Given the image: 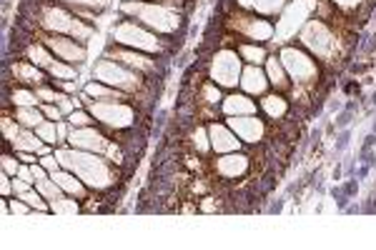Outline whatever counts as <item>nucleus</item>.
I'll return each mask as SVG.
<instances>
[{
	"label": "nucleus",
	"instance_id": "obj_19",
	"mask_svg": "<svg viewBox=\"0 0 376 250\" xmlns=\"http://www.w3.org/2000/svg\"><path fill=\"white\" fill-rule=\"evenodd\" d=\"M223 115H256V103L251 101L249 96H239V93H231V96L223 98L221 103Z\"/></svg>",
	"mask_w": 376,
	"mask_h": 250
},
{
	"label": "nucleus",
	"instance_id": "obj_41",
	"mask_svg": "<svg viewBox=\"0 0 376 250\" xmlns=\"http://www.w3.org/2000/svg\"><path fill=\"white\" fill-rule=\"evenodd\" d=\"M8 205H11V213H15V215H28V213H33V208H30V205L23 200V198H18V200L13 198V200L8 203Z\"/></svg>",
	"mask_w": 376,
	"mask_h": 250
},
{
	"label": "nucleus",
	"instance_id": "obj_33",
	"mask_svg": "<svg viewBox=\"0 0 376 250\" xmlns=\"http://www.w3.org/2000/svg\"><path fill=\"white\" fill-rule=\"evenodd\" d=\"M191 143L193 148L198 150V153H209L211 148V135H209V128H196V131L191 133Z\"/></svg>",
	"mask_w": 376,
	"mask_h": 250
},
{
	"label": "nucleus",
	"instance_id": "obj_27",
	"mask_svg": "<svg viewBox=\"0 0 376 250\" xmlns=\"http://www.w3.org/2000/svg\"><path fill=\"white\" fill-rule=\"evenodd\" d=\"M15 118H18L20 125H25V128H38L41 123H46V113L43 110H38L36 105H23L15 110Z\"/></svg>",
	"mask_w": 376,
	"mask_h": 250
},
{
	"label": "nucleus",
	"instance_id": "obj_45",
	"mask_svg": "<svg viewBox=\"0 0 376 250\" xmlns=\"http://www.w3.org/2000/svg\"><path fill=\"white\" fill-rule=\"evenodd\" d=\"M13 175H8V173H3V175H0V191H3V196H11V193H15V191H13Z\"/></svg>",
	"mask_w": 376,
	"mask_h": 250
},
{
	"label": "nucleus",
	"instance_id": "obj_46",
	"mask_svg": "<svg viewBox=\"0 0 376 250\" xmlns=\"http://www.w3.org/2000/svg\"><path fill=\"white\" fill-rule=\"evenodd\" d=\"M30 188H33V185L25 183V180H23V178H18V175L13 178V191H15V196H23V193H25V191H30Z\"/></svg>",
	"mask_w": 376,
	"mask_h": 250
},
{
	"label": "nucleus",
	"instance_id": "obj_5",
	"mask_svg": "<svg viewBox=\"0 0 376 250\" xmlns=\"http://www.w3.org/2000/svg\"><path fill=\"white\" fill-rule=\"evenodd\" d=\"M281 66L286 68L288 78L296 85H314L319 78V66L316 60L311 58L306 50L296 48V45H284L279 53Z\"/></svg>",
	"mask_w": 376,
	"mask_h": 250
},
{
	"label": "nucleus",
	"instance_id": "obj_3",
	"mask_svg": "<svg viewBox=\"0 0 376 250\" xmlns=\"http://www.w3.org/2000/svg\"><path fill=\"white\" fill-rule=\"evenodd\" d=\"M123 13H131L136 15L146 28L155 30V33H176V28L181 25V15L174 10V8L163 6V3H123L120 6Z\"/></svg>",
	"mask_w": 376,
	"mask_h": 250
},
{
	"label": "nucleus",
	"instance_id": "obj_4",
	"mask_svg": "<svg viewBox=\"0 0 376 250\" xmlns=\"http://www.w3.org/2000/svg\"><path fill=\"white\" fill-rule=\"evenodd\" d=\"M93 78L98 83H106L116 90H123V93H136V90L144 88V80H141L138 71H131V68L120 66L111 58L98 60L96 68H93Z\"/></svg>",
	"mask_w": 376,
	"mask_h": 250
},
{
	"label": "nucleus",
	"instance_id": "obj_26",
	"mask_svg": "<svg viewBox=\"0 0 376 250\" xmlns=\"http://www.w3.org/2000/svg\"><path fill=\"white\" fill-rule=\"evenodd\" d=\"M85 93L96 101H125L123 90H116L106 83H88L85 85Z\"/></svg>",
	"mask_w": 376,
	"mask_h": 250
},
{
	"label": "nucleus",
	"instance_id": "obj_50",
	"mask_svg": "<svg viewBox=\"0 0 376 250\" xmlns=\"http://www.w3.org/2000/svg\"><path fill=\"white\" fill-rule=\"evenodd\" d=\"M18 158H20V161H23V163H28V166H30V163H38V161H36V155L28 153V150H20Z\"/></svg>",
	"mask_w": 376,
	"mask_h": 250
},
{
	"label": "nucleus",
	"instance_id": "obj_12",
	"mask_svg": "<svg viewBox=\"0 0 376 250\" xmlns=\"http://www.w3.org/2000/svg\"><path fill=\"white\" fill-rule=\"evenodd\" d=\"M43 45H48L60 60H66L71 66H81L88 58V50L81 45L78 41H71L66 36H58V33H50V36L43 38Z\"/></svg>",
	"mask_w": 376,
	"mask_h": 250
},
{
	"label": "nucleus",
	"instance_id": "obj_1",
	"mask_svg": "<svg viewBox=\"0 0 376 250\" xmlns=\"http://www.w3.org/2000/svg\"><path fill=\"white\" fill-rule=\"evenodd\" d=\"M55 158L60 161V166L71 170V173H76L88 188L106 191V188H111L116 183L113 166L101 153H90V150L81 148H58L55 150Z\"/></svg>",
	"mask_w": 376,
	"mask_h": 250
},
{
	"label": "nucleus",
	"instance_id": "obj_42",
	"mask_svg": "<svg viewBox=\"0 0 376 250\" xmlns=\"http://www.w3.org/2000/svg\"><path fill=\"white\" fill-rule=\"evenodd\" d=\"M43 113H46V118L48 120H55V123H58L60 118H63V110H60L58 108V103H46V105L41 108Z\"/></svg>",
	"mask_w": 376,
	"mask_h": 250
},
{
	"label": "nucleus",
	"instance_id": "obj_9",
	"mask_svg": "<svg viewBox=\"0 0 376 250\" xmlns=\"http://www.w3.org/2000/svg\"><path fill=\"white\" fill-rule=\"evenodd\" d=\"M113 41L120 43V45H128V48H136V50H144V53H161V41L155 38V33L151 30L141 28L136 23H120L113 28Z\"/></svg>",
	"mask_w": 376,
	"mask_h": 250
},
{
	"label": "nucleus",
	"instance_id": "obj_40",
	"mask_svg": "<svg viewBox=\"0 0 376 250\" xmlns=\"http://www.w3.org/2000/svg\"><path fill=\"white\" fill-rule=\"evenodd\" d=\"M41 166L43 168H46V170H48V173L50 175H53V173H58V170H60V168H63V166H60V161H58V158H55V155H41Z\"/></svg>",
	"mask_w": 376,
	"mask_h": 250
},
{
	"label": "nucleus",
	"instance_id": "obj_24",
	"mask_svg": "<svg viewBox=\"0 0 376 250\" xmlns=\"http://www.w3.org/2000/svg\"><path fill=\"white\" fill-rule=\"evenodd\" d=\"M239 55H241V60H246V63H249V66H261V63H266V60H269L266 48H263V45H256V43H241Z\"/></svg>",
	"mask_w": 376,
	"mask_h": 250
},
{
	"label": "nucleus",
	"instance_id": "obj_36",
	"mask_svg": "<svg viewBox=\"0 0 376 250\" xmlns=\"http://www.w3.org/2000/svg\"><path fill=\"white\" fill-rule=\"evenodd\" d=\"M0 125H3V135H6V140H8V143H13V140L18 138V133H20V128H18V118L11 120V118H8V115H3Z\"/></svg>",
	"mask_w": 376,
	"mask_h": 250
},
{
	"label": "nucleus",
	"instance_id": "obj_2",
	"mask_svg": "<svg viewBox=\"0 0 376 250\" xmlns=\"http://www.w3.org/2000/svg\"><path fill=\"white\" fill-rule=\"evenodd\" d=\"M299 41L304 43V48H309L316 58L328 60V63H334L341 53V38L336 36L334 30L328 28L321 18L306 20L299 33Z\"/></svg>",
	"mask_w": 376,
	"mask_h": 250
},
{
	"label": "nucleus",
	"instance_id": "obj_6",
	"mask_svg": "<svg viewBox=\"0 0 376 250\" xmlns=\"http://www.w3.org/2000/svg\"><path fill=\"white\" fill-rule=\"evenodd\" d=\"M41 25L48 33H58V36H73L76 41H85V38H90V33H93V28L85 23H81L78 18H73L71 13L63 10V8H43L41 13Z\"/></svg>",
	"mask_w": 376,
	"mask_h": 250
},
{
	"label": "nucleus",
	"instance_id": "obj_18",
	"mask_svg": "<svg viewBox=\"0 0 376 250\" xmlns=\"http://www.w3.org/2000/svg\"><path fill=\"white\" fill-rule=\"evenodd\" d=\"M108 55L116 60H120V63H125V66L131 68V71H138V73H151L155 68V63L151 58H146V55L136 53V50H120V48H111L108 50Z\"/></svg>",
	"mask_w": 376,
	"mask_h": 250
},
{
	"label": "nucleus",
	"instance_id": "obj_7",
	"mask_svg": "<svg viewBox=\"0 0 376 250\" xmlns=\"http://www.w3.org/2000/svg\"><path fill=\"white\" fill-rule=\"evenodd\" d=\"M241 55L239 50H231V48H221L218 53L214 55L211 60V80L216 85H221V88H236L241 85Z\"/></svg>",
	"mask_w": 376,
	"mask_h": 250
},
{
	"label": "nucleus",
	"instance_id": "obj_16",
	"mask_svg": "<svg viewBox=\"0 0 376 250\" xmlns=\"http://www.w3.org/2000/svg\"><path fill=\"white\" fill-rule=\"evenodd\" d=\"M209 135H211V148H214L218 155L233 153V150L241 148L239 135H236V133H233L228 125H221V123L209 125Z\"/></svg>",
	"mask_w": 376,
	"mask_h": 250
},
{
	"label": "nucleus",
	"instance_id": "obj_38",
	"mask_svg": "<svg viewBox=\"0 0 376 250\" xmlns=\"http://www.w3.org/2000/svg\"><path fill=\"white\" fill-rule=\"evenodd\" d=\"M203 103H209V105H218V103H223L221 93H218V88H216L214 83H206L203 85Z\"/></svg>",
	"mask_w": 376,
	"mask_h": 250
},
{
	"label": "nucleus",
	"instance_id": "obj_25",
	"mask_svg": "<svg viewBox=\"0 0 376 250\" xmlns=\"http://www.w3.org/2000/svg\"><path fill=\"white\" fill-rule=\"evenodd\" d=\"M13 148H15V153H20V150H28V153H38V150L43 148V140L38 138V133L36 131H20L18 133V138L13 140Z\"/></svg>",
	"mask_w": 376,
	"mask_h": 250
},
{
	"label": "nucleus",
	"instance_id": "obj_10",
	"mask_svg": "<svg viewBox=\"0 0 376 250\" xmlns=\"http://www.w3.org/2000/svg\"><path fill=\"white\" fill-rule=\"evenodd\" d=\"M228 28L236 30V36H244L246 41H253V43L271 41L276 33V28L269 20L258 18V15H246V13H233L231 18H228Z\"/></svg>",
	"mask_w": 376,
	"mask_h": 250
},
{
	"label": "nucleus",
	"instance_id": "obj_34",
	"mask_svg": "<svg viewBox=\"0 0 376 250\" xmlns=\"http://www.w3.org/2000/svg\"><path fill=\"white\" fill-rule=\"evenodd\" d=\"M78 203L76 200H68V198H58V200H50V213H58V215H76L78 213Z\"/></svg>",
	"mask_w": 376,
	"mask_h": 250
},
{
	"label": "nucleus",
	"instance_id": "obj_15",
	"mask_svg": "<svg viewBox=\"0 0 376 250\" xmlns=\"http://www.w3.org/2000/svg\"><path fill=\"white\" fill-rule=\"evenodd\" d=\"M311 6H314V0H296V3H291L288 6V10L284 8V18H281V23L276 25V36L279 38H288L296 33V28H299L301 23H304V18L309 15Z\"/></svg>",
	"mask_w": 376,
	"mask_h": 250
},
{
	"label": "nucleus",
	"instance_id": "obj_21",
	"mask_svg": "<svg viewBox=\"0 0 376 250\" xmlns=\"http://www.w3.org/2000/svg\"><path fill=\"white\" fill-rule=\"evenodd\" d=\"M50 178L55 180V183L63 188V193H68V196L73 198H85V183L81 178H78L76 173H71V170H58V173H53Z\"/></svg>",
	"mask_w": 376,
	"mask_h": 250
},
{
	"label": "nucleus",
	"instance_id": "obj_31",
	"mask_svg": "<svg viewBox=\"0 0 376 250\" xmlns=\"http://www.w3.org/2000/svg\"><path fill=\"white\" fill-rule=\"evenodd\" d=\"M36 133H38V138H41L43 143H48V145L58 143V123H55V120H46V123H41L36 128Z\"/></svg>",
	"mask_w": 376,
	"mask_h": 250
},
{
	"label": "nucleus",
	"instance_id": "obj_30",
	"mask_svg": "<svg viewBox=\"0 0 376 250\" xmlns=\"http://www.w3.org/2000/svg\"><path fill=\"white\" fill-rule=\"evenodd\" d=\"M36 188H38V193H41L46 200H58V198H63V188H60L58 183H55L53 178H46V180H41V183H36Z\"/></svg>",
	"mask_w": 376,
	"mask_h": 250
},
{
	"label": "nucleus",
	"instance_id": "obj_29",
	"mask_svg": "<svg viewBox=\"0 0 376 250\" xmlns=\"http://www.w3.org/2000/svg\"><path fill=\"white\" fill-rule=\"evenodd\" d=\"M13 73H15V78L23 80V83H41L43 80L38 66H28V63H18V66H13Z\"/></svg>",
	"mask_w": 376,
	"mask_h": 250
},
{
	"label": "nucleus",
	"instance_id": "obj_11",
	"mask_svg": "<svg viewBox=\"0 0 376 250\" xmlns=\"http://www.w3.org/2000/svg\"><path fill=\"white\" fill-rule=\"evenodd\" d=\"M226 125L239 135L241 143L256 145L266 135V125H263V120L258 115H228Z\"/></svg>",
	"mask_w": 376,
	"mask_h": 250
},
{
	"label": "nucleus",
	"instance_id": "obj_47",
	"mask_svg": "<svg viewBox=\"0 0 376 250\" xmlns=\"http://www.w3.org/2000/svg\"><path fill=\"white\" fill-rule=\"evenodd\" d=\"M60 3H68V6H88V8L103 6V0H60Z\"/></svg>",
	"mask_w": 376,
	"mask_h": 250
},
{
	"label": "nucleus",
	"instance_id": "obj_20",
	"mask_svg": "<svg viewBox=\"0 0 376 250\" xmlns=\"http://www.w3.org/2000/svg\"><path fill=\"white\" fill-rule=\"evenodd\" d=\"M236 6L258 15H279L288 6V0H236Z\"/></svg>",
	"mask_w": 376,
	"mask_h": 250
},
{
	"label": "nucleus",
	"instance_id": "obj_48",
	"mask_svg": "<svg viewBox=\"0 0 376 250\" xmlns=\"http://www.w3.org/2000/svg\"><path fill=\"white\" fill-rule=\"evenodd\" d=\"M18 178H23L25 183H30V185H36V178H33V173H30V166H28V163H25V166H20Z\"/></svg>",
	"mask_w": 376,
	"mask_h": 250
},
{
	"label": "nucleus",
	"instance_id": "obj_13",
	"mask_svg": "<svg viewBox=\"0 0 376 250\" xmlns=\"http://www.w3.org/2000/svg\"><path fill=\"white\" fill-rule=\"evenodd\" d=\"M68 143L73 148L90 150V153H101V155H106L108 148H111V140L103 133H98L96 128H71Z\"/></svg>",
	"mask_w": 376,
	"mask_h": 250
},
{
	"label": "nucleus",
	"instance_id": "obj_23",
	"mask_svg": "<svg viewBox=\"0 0 376 250\" xmlns=\"http://www.w3.org/2000/svg\"><path fill=\"white\" fill-rule=\"evenodd\" d=\"M261 110L269 115L271 120H281L288 113V101L284 96H279V93H274V96H263Z\"/></svg>",
	"mask_w": 376,
	"mask_h": 250
},
{
	"label": "nucleus",
	"instance_id": "obj_39",
	"mask_svg": "<svg viewBox=\"0 0 376 250\" xmlns=\"http://www.w3.org/2000/svg\"><path fill=\"white\" fill-rule=\"evenodd\" d=\"M20 161V158H18ZM15 161V155H3V161H0V166H3V173H8V175H18V170H20V163Z\"/></svg>",
	"mask_w": 376,
	"mask_h": 250
},
{
	"label": "nucleus",
	"instance_id": "obj_35",
	"mask_svg": "<svg viewBox=\"0 0 376 250\" xmlns=\"http://www.w3.org/2000/svg\"><path fill=\"white\" fill-rule=\"evenodd\" d=\"M68 123H71V128H90V123H93V115L88 113V110H73L71 115H68Z\"/></svg>",
	"mask_w": 376,
	"mask_h": 250
},
{
	"label": "nucleus",
	"instance_id": "obj_32",
	"mask_svg": "<svg viewBox=\"0 0 376 250\" xmlns=\"http://www.w3.org/2000/svg\"><path fill=\"white\" fill-rule=\"evenodd\" d=\"M48 73L55 78V80H73V78L78 75L76 66H71V63H66V60H63V63H58V60H55L53 66L48 68Z\"/></svg>",
	"mask_w": 376,
	"mask_h": 250
},
{
	"label": "nucleus",
	"instance_id": "obj_49",
	"mask_svg": "<svg viewBox=\"0 0 376 250\" xmlns=\"http://www.w3.org/2000/svg\"><path fill=\"white\" fill-rule=\"evenodd\" d=\"M71 125V123H68ZM66 123H60L58 120V143H63V140H68V135H71V128H68Z\"/></svg>",
	"mask_w": 376,
	"mask_h": 250
},
{
	"label": "nucleus",
	"instance_id": "obj_22",
	"mask_svg": "<svg viewBox=\"0 0 376 250\" xmlns=\"http://www.w3.org/2000/svg\"><path fill=\"white\" fill-rule=\"evenodd\" d=\"M266 75H269V83L274 85L279 93H286V90L291 88V78H288L286 68L281 66V60H276V55L266 60Z\"/></svg>",
	"mask_w": 376,
	"mask_h": 250
},
{
	"label": "nucleus",
	"instance_id": "obj_8",
	"mask_svg": "<svg viewBox=\"0 0 376 250\" xmlns=\"http://www.w3.org/2000/svg\"><path fill=\"white\" fill-rule=\"evenodd\" d=\"M88 113L96 120H101L108 128H131L136 123V110L131 105H125L120 101H90L88 103Z\"/></svg>",
	"mask_w": 376,
	"mask_h": 250
},
{
	"label": "nucleus",
	"instance_id": "obj_17",
	"mask_svg": "<svg viewBox=\"0 0 376 250\" xmlns=\"http://www.w3.org/2000/svg\"><path fill=\"white\" fill-rule=\"evenodd\" d=\"M241 88H244L249 96H263L266 88H269V75L258 66H246L244 73H241Z\"/></svg>",
	"mask_w": 376,
	"mask_h": 250
},
{
	"label": "nucleus",
	"instance_id": "obj_44",
	"mask_svg": "<svg viewBox=\"0 0 376 250\" xmlns=\"http://www.w3.org/2000/svg\"><path fill=\"white\" fill-rule=\"evenodd\" d=\"M36 96H38V101H43V103H55V96H58V93L50 88H38Z\"/></svg>",
	"mask_w": 376,
	"mask_h": 250
},
{
	"label": "nucleus",
	"instance_id": "obj_14",
	"mask_svg": "<svg viewBox=\"0 0 376 250\" xmlns=\"http://www.w3.org/2000/svg\"><path fill=\"white\" fill-rule=\"evenodd\" d=\"M251 168V158L239 150H233V153H223L221 158H216L214 163V170L218 178H226V180H236V178H244L249 173Z\"/></svg>",
	"mask_w": 376,
	"mask_h": 250
},
{
	"label": "nucleus",
	"instance_id": "obj_37",
	"mask_svg": "<svg viewBox=\"0 0 376 250\" xmlns=\"http://www.w3.org/2000/svg\"><path fill=\"white\" fill-rule=\"evenodd\" d=\"M13 103H15V105L18 108H23V105H36L38 103V96L36 93H30V90H15V93H13Z\"/></svg>",
	"mask_w": 376,
	"mask_h": 250
},
{
	"label": "nucleus",
	"instance_id": "obj_43",
	"mask_svg": "<svg viewBox=\"0 0 376 250\" xmlns=\"http://www.w3.org/2000/svg\"><path fill=\"white\" fill-rule=\"evenodd\" d=\"M331 3H334L336 8H341V10H356V8H361L366 3V0H331Z\"/></svg>",
	"mask_w": 376,
	"mask_h": 250
},
{
	"label": "nucleus",
	"instance_id": "obj_28",
	"mask_svg": "<svg viewBox=\"0 0 376 250\" xmlns=\"http://www.w3.org/2000/svg\"><path fill=\"white\" fill-rule=\"evenodd\" d=\"M25 53H28V58L33 60V66L46 68V71H48V68L55 63V58H53V53H50L48 45H38V43H36V45H28V50H25Z\"/></svg>",
	"mask_w": 376,
	"mask_h": 250
}]
</instances>
